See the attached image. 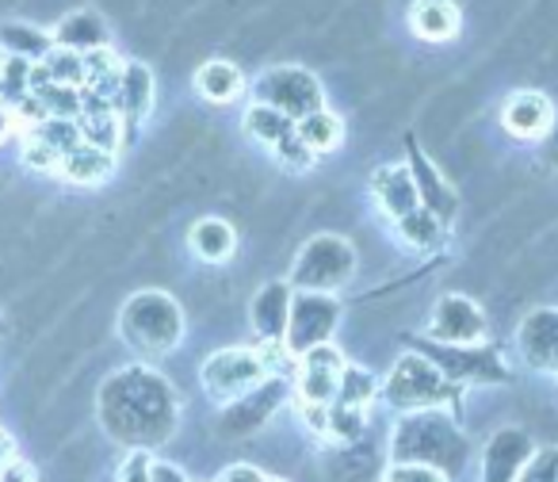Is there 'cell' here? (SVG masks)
I'll use <instances>...</instances> for the list:
<instances>
[{
  "label": "cell",
  "mask_w": 558,
  "mask_h": 482,
  "mask_svg": "<svg viewBox=\"0 0 558 482\" xmlns=\"http://www.w3.org/2000/svg\"><path fill=\"white\" fill-rule=\"evenodd\" d=\"M520 345H524L527 360H558V314H532L520 329Z\"/></svg>",
  "instance_id": "13"
},
{
  "label": "cell",
  "mask_w": 558,
  "mask_h": 482,
  "mask_svg": "<svg viewBox=\"0 0 558 482\" xmlns=\"http://www.w3.org/2000/svg\"><path fill=\"white\" fill-rule=\"evenodd\" d=\"M322 268L318 284L322 288H329V284H341L344 276L352 273V253L344 250L337 238H318L311 241V250L303 253V261H299V276H303L306 284H311V276Z\"/></svg>",
  "instance_id": "4"
},
{
  "label": "cell",
  "mask_w": 558,
  "mask_h": 482,
  "mask_svg": "<svg viewBox=\"0 0 558 482\" xmlns=\"http://www.w3.org/2000/svg\"><path fill=\"white\" fill-rule=\"evenodd\" d=\"M482 334V314L474 311V303L451 296L440 303V314H436V337L444 341H478Z\"/></svg>",
  "instance_id": "9"
},
{
  "label": "cell",
  "mask_w": 558,
  "mask_h": 482,
  "mask_svg": "<svg viewBox=\"0 0 558 482\" xmlns=\"http://www.w3.org/2000/svg\"><path fill=\"white\" fill-rule=\"evenodd\" d=\"M177 311L161 296H138L131 299V311L123 314V334L142 349H169L177 341Z\"/></svg>",
  "instance_id": "2"
},
{
  "label": "cell",
  "mask_w": 558,
  "mask_h": 482,
  "mask_svg": "<svg viewBox=\"0 0 558 482\" xmlns=\"http://www.w3.org/2000/svg\"><path fill=\"white\" fill-rule=\"evenodd\" d=\"M383 184H375L383 192V203H387V210L395 218H402V215H410L413 210V200H417V188H413V180H410V172L405 169H390V172H383Z\"/></svg>",
  "instance_id": "17"
},
{
  "label": "cell",
  "mask_w": 558,
  "mask_h": 482,
  "mask_svg": "<svg viewBox=\"0 0 558 482\" xmlns=\"http://www.w3.org/2000/svg\"><path fill=\"white\" fill-rule=\"evenodd\" d=\"M299 134H303V142L311 149H333L337 142H341L344 126L337 116H329V111H311V116H303V123H299Z\"/></svg>",
  "instance_id": "18"
},
{
  "label": "cell",
  "mask_w": 558,
  "mask_h": 482,
  "mask_svg": "<svg viewBox=\"0 0 558 482\" xmlns=\"http://www.w3.org/2000/svg\"><path fill=\"white\" fill-rule=\"evenodd\" d=\"M436 387H440V375H436L433 364H425V360H405L395 372V379H390V398L405 402V395H413L410 402H433Z\"/></svg>",
  "instance_id": "11"
},
{
  "label": "cell",
  "mask_w": 558,
  "mask_h": 482,
  "mask_svg": "<svg viewBox=\"0 0 558 482\" xmlns=\"http://www.w3.org/2000/svg\"><path fill=\"white\" fill-rule=\"evenodd\" d=\"M260 104H271V108H279L283 116H311V111L322 108V85L318 77H311L306 70H299V65H279V70H271L268 77L260 81Z\"/></svg>",
  "instance_id": "1"
},
{
  "label": "cell",
  "mask_w": 558,
  "mask_h": 482,
  "mask_svg": "<svg viewBox=\"0 0 558 482\" xmlns=\"http://www.w3.org/2000/svg\"><path fill=\"white\" fill-rule=\"evenodd\" d=\"M505 131L517 134V138H539L550 123H555V108H550L547 96L539 93H517L505 104Z\"/></svg>",
  "instance_id": "5"
},
{
  "label": "cell",
  "mask_w": 558,
  "mask_h": 482,
  "mask_svg": "<svg viewBox=\"0 0 558 482\" xmlns=\"http://www.w3.org/2000/svg\"><path fill=\"white\" fill-rule=\"evenodd\" d=\"M260 367H264L260 360L248 357V352H226V357L210 360L203 383H207V390H215V395L233 398V395H241V390L253 387V383L260 379Z\"/></svg>",
  "instance_id": "3"
},
{
  "label": "cell",
  "mask_w": 558,
  "mask_h": 482,
  "mask_svg": "<svg viewBox=\"0 0 558 482\" xmlns=\"http://www.w3.org/2000/svg\"><path fill=\"white\" fill-rule=\"evenodd\" d=\"M387 482H444V479L433 471V467L410 463V467H395V471L387 474Z\"/></svg>",
  "instance_id": "22"
},
{
  "label": "cell",
  "mask_w": 558,
  "mask_h": 482,
  "mask_svg": "<svg viewBox=\"0 0 558 482\" xmlns=\"http://www.w3.org/2000/svg\"><path fill=\"white\" fill-rule=\"evenodd\" d=\"M149 479H154V463H149L146 451H134L123 463V471H119V482H149Z\"/></svg>",
  "instance_id": "21"
},
{
  "label": "cell",
  "mask_w": 558,
  "mask_h": 482,
  "mask_svg": "<svg viewBox=\"0 0 558 482\" xmlns=\"http://www.w3.org/2000/svg\"><path fill=\"white\" fill-rule=\"evenodd\" d=\"M218 482H260V471L248 463H233V467H226V474Z\"/></svg>",
  "instance_id": "24"
},
{
  "label": "cell",
  "mask_w": 558,
  "mask_h": 482,
  "mask_svg": "<svg viewBox=\"0 0 558 482\" xmlns=\"http://www.w3.org/2000/svg\"><path fill=\"white\" fill-rule=\"evenodd\" d=\"M329 425L337 429V436H352L360 429V410H352V413H337L333 421H329Z\"/></svg>",
  "instance_id": "25"
},
{
  "label": "cell",
  "mask_w": 558,
  "mask_h": 482,
  "mask_svg": "<svg viewBox=\"0 0 558 482\" xmlns=\"http://www.w3.org/2000/svg\"><path fill=\"white\" fill-rule=\"evenodd\" d=\"M402 230L410 233V241H417V245H433L436 218L425 215V210H410V215H402Z\"/></svg>",
  "instance_id": "20"
},
{
  "label": "cell",
  "mask_w": 558,
  "mask_h": 482,
  "mask_svg": "<svg viewBox=\"0 0 558 482\" xmlns=\"http://www.w3.org/2000/svg\"><path fill=\"white\" fill-rule=\"evenodd\" d=\"M54 39L62 43V50H77V55H88V50H100L108 43V32H104V20L96 12H70L58 24Z\"/></svg>",
  "instance_id": "10"
},
{
  "label": "cell",
  "mask_w": 558,
  "mask_h": 482,
  "mask_svg": "<svg viewBox=\"0 0 558 482\" xmlns=\"http://www.w3.org/2000/svg\"><path fill=\"white\" fill-rule=\"evenodd\" d=\"M111 165H116L111 149L93 146V142L81 138L73 149H65L62 165H58V169H62L65 180H73V184H100V180L111 172Z\"/></svg>",
  "instance_id": "6"
},
{
  "label": "cell",
  "mask_w": 558,
  "mask_h": 482,
  "mask_svg": "<svg viewBox=\"0 0 558 482\" xmlns=\"http://www.w3.org/2000/svg\"><path fill=\"white\" fill-rule=\"evenodd\" d=\"M195 88H199L207 100L215 104H230L233 96L241 93V70L226 58H215V62H203L195 70Z\"/></svg>",
  "instance_id": "12"
},
{
  "label": "cell",
  "mask_w": 558,
  "mask_h": 482,
  "mask_svg": "<svg viewBox=\"0 0 558 482\" xmlns=\"http://www.w3.org/2000/svg\"><path fill=\"white\" fill-rule=\"evenodd\" d=\"M149 482H184V474L177 467H154V479Z\"/></svg>",
  "instance_id": "26"
},
{
  "label": "cell",
  "mask_w": 558,
  "mask_h": 482,
  "mask_svg": "<svg viewBox=\"0 0 558 482\" xmlns=\"http://www.w3.org/2000/svg\"><path fill=\"white\" fill-rule=\"evenodd\" d=\"M54 39L43 32L39 24H27V20H9L0 27V50L12 58H27V62H43L50 55Z\"/></svg>",
  "instance_id": "8"
},
{
  "label": "cell",
  "mask_w": 558,
  "mask_h": 482,
  "mask_svg": "<svg viewBox=\"0 0 558 482\" xmlns=\"http://www.w3.org/2000/svg\"><path fill=\"white\" fill-rule=\"evenodd\" d=\"M245 123H248V134H253V138L271 142V146H279V142L291 138V131H295L291 116H283V111L271 108V104H256V108H248Z\"/></svg>",
  "instance_id": "16"
},
{
  "label": "cell",
  "mask_w": 558,
  "mask_h": 482,
  "mask_svg": "<svg viewBox=\"0 0 558 482\" xmlns=\"http://www.w3.org/2000/svg\"><path fill=\"white\" fill-rule=\"evenodd\" d=\"M119 100H123L126 119H142L149 111V100H154V81H149V70L138 62L119 65Z\"/></svg>",
  "instance_id": "14"
},
{
  "label": "cell",
  "mask_w": 558,
  "mask_h": 482,
  "mask_svg": "<svg viewBox=\"0 0 558 482\" xmlns=\"http://www.w3.org/2000/svg\"><path fill=\"white\" fill-rule=\"evenodd\" d=\"M24 161L32 165V169H39V172H50V169H58V165H62V154H58L47 138L32 134V138H27V146H24Z\"/></svg>",
  "instance_id": "19"
},
{
  "label": "cell",
  "mask_w": 558,
  "mask_h": 482,
  "mask_svg": "<svg viewBox=\"0 0 558 482\" xmlns=\"http://www.w3.org/2000/svg\"><path fill=\"white\" fill-rule=\"evenodd\" d=\"M0 482H35L32 463L20 459V456H9L4 463H0Z\"/></svg>",
  "instance_id": "23"
},
{
  "label": "cell",
  "mask_w": 558,
  "mask_h": 482,
  "mask_svg": "<svg viewBox=\"0 0 558 482\" xmlns=\"http://www.w3.org/2000/svg\"><path fill=\"white\" fill-rule=\"evenodd\" d=\"M12 123H16V116H12V111H4L0 108V142L9 138V131H12Z\"/></svg>",
  "instance_id": "27"
},
{
  "label": "cell",
  "mask_w": 558,
  "mask_h": 482,
  "mask_svg": "<svg viewBox=\"0 0 558 482\" xmlns=\"http://www.w3.org/2000/svg\"><path fill=\"white\" fill-rule=\"evenodd\" d=\"M192 245L203 261H226L233 253V230L222 218H203L192 230Z\"/></svg>",
  "instance_id": "15"
},
{
  "label": "cell",
  "mask_w": 558,
  "mask_h": 482,
  "mask_svg": "<svg viewBox=\"0 0 558 482\" xmlns=\"http://www.w3.org/2000/svg\"><path fill=\"white\" fill-rule=\"evenodd\" d=\"M410 24L421 39L428 43H444L459 32V9L451 0H417L410 9Z\"/></svg>",
  "instance_id": "7"
}]
</instances>
